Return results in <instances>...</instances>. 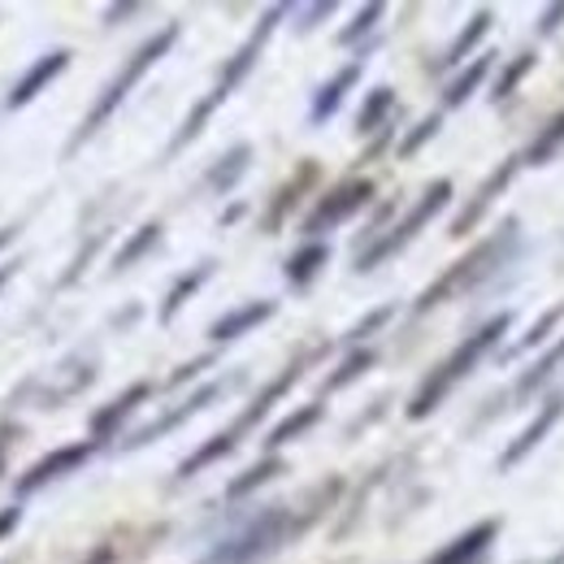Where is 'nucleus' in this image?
<instances>
[{"label": "nucleus", "instance_id": "27", "mask_svg": "<svg viewBox=\"0 0 564 564\" xmlns=\"http://www.w3.org/2000/svg\"><path fill=\"white\" fill-rule=\"evenodd\" d=\"M161 243H165V221H156V217H152V221H140V226L127 235V243L113 252V261H109V274L118 279V274L135 270L143 257H152Z\"/></svg>", "mask_w": 564, "mask_h": 564}, {"label": "nucleus", "instance_id": "28", "mask_svg": "<svg viewBox=\"0 0 564 564\" xmlns=\"http://www.w3.org/2000/svg\"><path fill=\"white\" fill-rule=\"evenodd\" d=\"M326 417V404L322 400H313V404H300V409H291L282 422L270 425V434L261 438V447H265V456H279L286 443H295V438H304L313 425H322Z\"/></svg>", "mask_w": 564, "mask_h": 564}, {"label": "nucleus", "instance_id": "3", "mask_svg": "<svg viewBox=\"0 0 564 564\" xmlns=\"http://www.w3.org/2000/svg\"><path fill=\"white\" fill-rule=\"evenodd\" d=\"M521 248H525L521 217L499 221L491 235H482L465 257H456V261L413 300V317H425V313H434L438 304H452V300H465V295L482 291L487 282H495L517 257H521Z\"/></svg>", "mask_w": 564, "mask_h": 564}, {"label": "nucleus", "instance_id": "40", "mask_svg": "<svg viewBox=\"0 0 564 564\" xmlns=\"http://www.w3.org/2000/svg\"><path fill=\"white\" fill-rule=\"evenodd\" d=\"M140 13H143L140 0H122V4H109V9H105V26H122V22L140 18Z\"/></svg>", "mask_w": 564, "mask_h": 564}, {"label": "nucleus", "instance_id": "6", "mask_svg": "<svg viewBox=\"0 0 564 564\" xmlns=\"http://www.w3.org/2000/svg\"><path fill=\"white\" fill-rule=\"evenodd\" d=\"M452 196H456L452 178H434L422 196L409 205V213H404L400 221H391V226H387L369 248H360V252H356V261H352L356 274H373V270H382L387 261H395L409 243H417V235H422L425 226L452 205Z\"/></svg>", "mask_w": 564, "mask_h": 564}, {"label": "nucleus", "instance_id": "8", "mask_svg": "<svg viewBox=\"0 0 564 564\" xmlns=\"http://www.w3.org/2000/svg\"><path fill=\"white\" fill-rule=\"evenodd\" d=\"M326 352H330V344H313V348H304L295 360H286L279 373H274V378H270V382H265V387H261V391H257V395H252V400L239 409V417L226 425V434H230L235 443H243V438H248L257 425H261L270 413H274V409H279V400H286V395H291V387L304 378V369H308V365H317Z\"/></svg>", "mask_w": 564, "mask_h": 564}, {"label": "nucleus", "instance_id": "7", "mask_svg": "<svg viewBox=\"0 0 564 564\" xmlns=\"http://www.w3.org/2000/svg\"><path fill=\"white\" fill-rule=\"evenodd\" d=\"M243 369H235V373H221V378H209V382H200L187 400H178V404H170L161 417H152L148 425H140V430H131L127 438H122V452H140V447H148V443H156V438H165V434H174L178 425H187L192 417H200L205 409H213L226 391H235V387H243Z\"/></svg>", "mask_w": 564, "mask_h": 564}, {"label": "nucleus", "instance_id": "26", "mask_svg": "<svg viewBox=\"0 0 564 564\" xmlns=\"http://www.w3.org/2000/svg\"><path fill=\"white\" fill-rule=\"evenodd\" d=\"M495 70V53H478L469 66H460V70L452 74L447 83H443V113H452V109H460V105H469L474 100V91H482V83H487V74Z\"/></svg>", "mask_w": 564, "mask_h": 564}, {"label": "nucleus", "instance_id": "14", "mask_svg": "<svg viewBox=\"0 0 564 564\" xmlns=\"http://www.w3.org/2000/svg\"><path fill=\"white\" fill-rule=\"evenodd\" d=\"M70 48L62 44V48H48V53H40L26 70H22V78L9 87V96H4V113H18V109H26V105H35L62 74L70 70Z\"/></svg>", "mask_w": 564, "mask_h": 564}, {"label": "nucleus", "instance_id": "48", "mask_svg": "<svg viewBox=\"0 0 564 564\" xmlns=\"http://www.w3.org/2000/svg\"><path fill=\"white\" fill-rule=\"evenodd\" d=\"M521 564H564V547L561 552H552V556H543V561H521Z\"/></svg>", "mask_w": 564, "mask_h": 564}, {"label": "nucleus", "instance_id": "12", "mask_svg": "<svg viewBox=\"0 0 564 564\" xmlns=\"http://www.w3.org/2000/svg\"><path fill=\"white\" fill-rule=\"evenodd\" d=\"M91 382H96V356L78 352V356L62 360V365L53 369V382H26V387H22V395H31V391H35V409H62L66 400L83 395Z\"/></svg>", "mask_w": 564, "mask_h": 564}, {"label": "nucleus", "instance_id": "29", "mask_svg": "<svg viewBox=\"0 0 564 564\" xmlns=\"http://www.w3.org/2000/svg\"><path fill=\"white\" fill-rule=\"evenodd\" d=\"M291 465L282 460V456H261L257 465H248L243 474H235L230 482H226V491H221V499L226 503H243L248 495H257L261 487H270V482H279L282 474H286Z\"/></svg>", "mask_w": 564, "mask_h": 564}, {"label": "nucleus", "instance_id": "16", "mask_svg": "<svg viewBox=\"0 0 564 564\" xmlns=\"http://www.w3.org/2000/svg\"><path fill=\"white\" fill-rule=\"evenodd\" d=\"M152 391H156V387H152L148 378H140V382H131L122 395H113L109 404H100V409L91 413V422H87V438H96L100 447H105L109 438H118V434H122V425L131 422L143 404L152 400Z\"/></svg>", "mask_w": 564, "mask_h": 564}, {"label": "nucleus", "instance_id": "15", "mask_svg": "<svg viewBox=\"0 0 564 564\" xmlns=\"http://www.w3.org/2000/svg\"><path fill=\"white\" fill-rule=\"evenodd\" d=\"M561 417H564V391L561 395H547V400L534 409V417L517 430V438L499 452V460H495V465H499V469H517L521 460H530V452H539V447H543V438L556 430Z\"/></svg>", "mask_w": 564, "mask_h": 564}, {"label": "nucleus", "instance_id": "9", "mask_svg": "<svg viewBox=\"0 0 564 564\" xmlns=\"http://www.w3.org/2000/svg\"><path fill=\"white\" fill-rule=\"evenodd\" d=\"M373 205V178H344V183H335L330 192H322L317 196V205L304 213V221H300V235L304 239H326L330 230H339L344 221H352L356 213H365Z\"/></svg>", "mask_w": 564, "mask_h": 564}, {"label": "nucleus", "instance_id": "5", "mask_svg": "<svg viewBox=\"0 0 564 564\" xmlns=\"http://www.w3.org/2000/svg\"><path fill=\"white\" fill-rule=\"evenodd\" d=\"M512 330V313H495L487 317L474 335H465L452 352L443 356L430 373H425L422 382H417V391L409 395V404H404V417L409 422H425V417H434L443 404H447V395L487 360L491 352H499V344H503V335Z\"/></svg>", "mask_w": 564, "mask_h": 564}, {"label": "nucleus", "instance_id": "42", "mask_svg": "<svg viewBox=\"0 0 564 564\" xmlns=\"http://www.w3.org/2000/svg\"><path fill=\"white\" fill-rule=\"evenodd\" d=\"M18 525H22V508H18V503H13V508H0V543H4Z\"/></svg>", "mask_w": 564, "mask_h": 564}, {"label": "nucleus", "instance_id": "44", "mask_svg": "<svg viewBox=\"0 0 564 564\" xmlns=\"http://www.w3.org/2000/svg\"><path fill=\"white\" fill-rule=\"evenodd\" d=\"M118 561V552H113V543H96V552L87 556L83 564H113Z\"/></svg>", "mask_w": 564, "mask_h": 564}, {"label": "nucleus", "instance_id": "22", "mask_svg": "<svg viewBox=\"0 0 564 564\" xmlns=\"http://www.w3.org/2000/svg\"><path fill=\"white\" fill-rule=\"evenodd\" d=\"M252 143L248 140H239V143H230L217 161H213L209 170H205V178H200V187L209 192V196H230L239 183H243V174L252 170Z\"/></svg>", "mask_w": 564, "mask_h": 564}, {"label": "nucleus", "instance_id": "17", "mask_svg": "<svg viewBox=\"0 0 564 564\" xmlns=\"http://www.w3.org/2000/svg\"><path fill=\"white\" fill-rule=\"evenodd\" d=\"M365 57H369V48H360L348 66H339V70L330 74L317 91H313V105H308V127H326L339 109H344V100H348V91H356V83H360V74H365Z\"/></svg>", "mask_w": 564, "mask_h": 564}, {"label": "nucleus", "instance_id": "24", "mask_svg": "<svg viewBox=\"0 0 564 564\" xmlns=\"http://www.w3.org/2000/svg\"><path fill=\"white\" fill-rule=\"evenodd\" d=\"M561 369H564V335L547 348V352L539 356L534 365H525V369L517 373V382H512L508 400H512V404H530V400H534V395H539V391H543ZM512 404H508V409H512Z\"/></svg>", "mask_w": 564, "mask_h": 564}, {"label": "nucleus", "instance_id": "4", "mask_svg": "<svg viewBox=\"0 0 564 564\" xmlns=\"http://www.w3.org/2000/svg\"><path fill=\"white\" fill-rule=\"evenodd\" d=\"M178 35H183V22H165V26H156L148 40H140V44L131 48V57H127V62L113 70V78H109V83L96 91L91 109L83 113V122L74 127V135L66 140V148H62V156H66V161H70L78 148H87V143L96 140V135H100V131L113 122V113H118V109L131 100V91H135L143 78H148V70H152L156 62H165V57H170V48L178 44Z\"/></svg>", "mask_w": 564, "mask_h": 564}, {"label": "nucleus", "instance_id": "47", "mask_svg": "<svg viewBox=\"0 0 564 564\" xmlns=\"http://www.w3.org/2000/svg\"><path fill=\"white\" fill-rule=\"evenodd\" d=\"M239 217H243V205H235V209L221 213V226H230V221H239Z\"/></svg>", "mask_w": 564, "mask_h": 564}, {"label": "nucleus", "instance_id": "30", "mask_svg": "<svg viewBox=\"0 0 564 564\" xmlns=\"http://www.w3.org/2000/svg\"><path fill=\"white\" fill-rule=\"evenodd\" d=\"M378 365V348H348V352L339 356V365L322 378V395H335V391H344V387H352V382H360L369 369Z\"/></svg>", "mask_w": 564, "mask_h": 564}, {"label": "nucleus", "instance_id": "41", "mask_svg": "<svg viewBox=\"0 0 564 564\" xmlns=\"http://www.w3.org/2000/svg\"><path fill=\"white\" fill-rule=\"evenodd\" d=\"M561 26H564V0L561 4H547V9L539 13V35H543V40H552Z\"/></svg>", "mask_w": 564, "mask_h": 564}, {"label": "nucleus", "instance_id": "23", "mask_svg": "<svg viewBox=\"0 0 564 564\" xmlns=\"http://www.w3.org/2000/svg\"><path fill=\"white\" fill-rule=\"evenodd\" d=\"M395 113H400V96H395V87H387V83L369 87L365 100H360V109H356V135H360V140H369V135L378 140L382 131L395 127Z\"/></svg>", "mask_w": 564, "mask_h": 564}, {"label": "nucleus", "instance_id": "34", "mask_svg": "<svg viewBox=\"0 0 564 564\" xmlns=\"http://www.w3.org/2000/svg\"><path fill=\"white\" fill-rule=\"evenodd\" d=\"M109 235H113V226H100V230H91V235L78 243V252L70 257V265H66V270H62V279H57V291H70L74 282L87 274V265H91V261H96V252L109 243Z\"/></svg>", "mask_w": 564, "mask_h": 564}, {"label": "nucleus", "instance_id": "38", "mask_svg": "<svg viewBox=\"0 0 564 564\" xmlns=\"http://www.w3.org/2000/svg\"><path fill=\"white\" fill-rule=\"evenodd\" d=\"M335 0H317V4H304V9H291V18H295V31L300 35H308V31H317L326 18H335Z\"/></svg>", "mask_w": 564, "mask_h": 564}, {"label": "nucleus", "instance_id": "25", "mask_svg": "<svg viewBox=\"0 0 564 564\" xmlns=\"http://www.w3.org/2000/svg\"><path fill=\"white\" fill-rule=\"evenodd\" d=\"M330 243H322V239H304L291 257H286V265H282V279H286V286L291 291H308L313 282L322 279V270L330 265Z\"/></svg>", "mask_w": 564, "mask_h": 564}, {"label": "nucleus", "instance_id": "45", "mask_svg": "<svg viewBox=\"0 0 564 564\" xmlns=\"http://www.w3.org/2000/svg\"><path fill=\"white\" fill-rule=\"evenodd\" d=\"M18 235H22V221H13V226H0V252H4V248H9Z\"/></svg>", "mask_w": 564, "mask_h": 564}, {"label": "nucleus", "instance_id": "21", "mask_svg": "<svg viewBox=\"0 0 564 564\" xmlns=\"http://www.w3.org/2000/svg\"><path fill=\"white\" fill-rule=\"evenodd\" d=\"M491 26H495V13L491 9H478L456 35H452V44L443 48V57H438V70H460V66H469L478 53H482V40L491 35Z\"/></svg>", "mask_w": 564, "mask_h": 564}, {"label": "nucleus", "instance_id": "11", "mask_svg": "<svg viewBox=\"0 0 564 564\" xmlns=\"http://www.w3.org/2000/svg\"><path fill=\"white\" fill-rule=\"evenodd\" d=\"M100 452V443L96 438H83V443H66V447H53L48 456H40L26 474H18V482H13V491L22 495H35L44 491V487H53V482H62V478H70V474H78L91 456Z\"/></svg>", "mask_w": 564, "mask_h": 564}, {"label": "nucleus", "instance_id": "18", "mask_svg": "<svg viewBox=\"0 0 564 564\" xmlns=\"http://www.w3.org/2000/svg\"><path fill=\"white\" fill-rule=\"evenodd\" d=\"M279 313V300H243L235 308H226L221 317L209 322V344H235L243 335H252L257 326H265Z\"/></svg>", "mask_w": 564, "mask_h": 564}, {"label": "nucleus", "instance_id": "35", "mask_svg": "<svg viewBox=\"0 0 564 564\" xmlns=\"http://www.w3.org/2000/svg\"><path fill=\"white\" fill-rule=\"evenodd\" d=\"M561 322H564V304H552V308H547V313H543V317H539V322H534V326H530L512 348H503V360H517V356L534 352L539 344H547V339L561 330Z\"/></svg>", "mask_w": 564, "mask_h": 564}, {"label": "nucleus", "instance_id": "20", "mask_svg": "<svg viewBox=\"0 0 564 564\" xmlns=\"http://www.w3.org/2000/svg\"><path fill=\"white\" fill-rule=\"evenodd\" d=\"M213 274H217V261H213V257L196 261V265H187L178 279L165 286L161 308H156V322H161V326H174V317H178V313H183V308H187V304L200 295V286H205Z\"/></svg>", "mask_w": 564, "mask_h": 564}, {"label": "nucleus", "instance_id": "2", "mask_svg": "<svg viewBox=\"0 0 564 564\" xmlns=\"http://www.w3.org/2000/svg\"><path fill=\"white\" fill-rule=\"evenodd\" d=\"M291 18V4H270L261 18H257V26L248 31V40L221 62V70H217V78H213V87L187 109V118L178 122V131L170 135V143H165V161H174L183 148H192V143L205 135V127L213 122V113L248 83V74L257 70V62L265 57V48H270V40H274V31H279L282 22Z\"/></svg>", "mask_w": 564, "mask_h": 564}, {"label": "nucleus", "instance_id": "36", "mask_svg": "<svg viewBox=\"0 0 564 564\" xmlns=\"http://www.w3.org/2000/svg\"><path fill=\"white\" fill-rule=\"evenodd\" d=\"M391 317H395V304H378V308H369L360 322H352V326H348L344 344H348V348H365V339H369V335H378V330H382Z\"/></svg>", "mask_w": 564, "mask_h": 564}, {"label": "nucleus", "instance_id": "10", "mask_svg": "<svg viewBox=\"0 0 564 564\" xmlns=\"http://www.w3.org/2000/svg\"><path fill=\"white\" fill-rule=\"evenodd\" d=\"M525 170V161H521V152H512V156H503L499 165H495L491 174L482 178V187L456 209V217H452V226H447V235L452 239H465V235H474L478 226H482V217L495 209V200L499 196H508V187H512V178Z\"/></svg>", "mask_w": 564, "mask_h": 564}, {"label": "nucleus", "instance_id": "46", "mask_svg": "<svg viewBox=\"0 0 564 564\" xmlns=\"http://www.w3.org/2000/svg\"><path fill=\"white\" fill-rule=\"evenodd\" d=\"M18 270H22V261H18V257H13V261H0V291H4V282L13 279Z\"/></svg>", "mask_w": 564, "mask_h": 564}, {"label": "nucleus", "instance_id": "32", "mask_svg": "<svg viewBox=\"0 0 564 564\" xmlns=\"http://www.w3.org/2000/svg\"><path fill=\"white\" fill-rule=\"evenodd\" d=\"M534 66H539V53H534V48H521V53H517V57H512L503 70L495 74V83H491L495 105H503L508 96H517V91H521V83L534 74Z\"/></svg>", "mask_w": 564, "mask_h": 564}, {"label": "nucleus", "instance_id": "39", "mask_svg": "<svg viewBox=\"0 0 564 564\" xmlns=\"http://www.w3.org/2000/svg\"><path fill=\"white\" fill-rule=\"evenodd\" d=\"M217 365V352H205V356H196V360H187V365H178L170 378H165V387H183V382H192V378H200L205 369H213Z\"/></svg>", "mask_w": 564, "mask_h": 564}, {"label": "nucleus", "instance_id": "43", "mask_svg": "<svg viewBox=\"0 0 564 564\" xmlns=\"http://www.w3.org/2000/svg\"><path fill=\"white\" fill-rule=\"evenodd\" d=\"M9 443H13V422L4 417V422H0V478L9 474Z\"/></svg>", "mask_w": 564, "mask_h": 564}, {"label": "nucleus", "instance_id": "1", "mask_svg": "<svg viewBox=\"0 0 564 564\" xmlns=\"http://www.w3.org/2000/svg\"><path fill=\"white\" fill-rule=\"evenodd\" d=\"M339 495H344V478H326L300 503H265L239 530L221 534L196 564H265L270 556H279L282 547L300 543L339 503Z\"/></svg>", "mask_w": 564, "mask_h": 564}, {"label": "nucleus", "instance_id": "33", "mask_svg": "<svg viewBox=\"0 0 564 564\" xmlns=\"http://www.w3.org/2000/svg\"><path fill=\"white\" fill-rule=\"evenodd\" d=\"M382 18H387V4H382V0H373V4H360L352 22H348V26L335 35V44H339V48H360V44H365V40H369V35L382 26Z\"/></svg>", "mask_w": 564, "mask_h": 564}, {"label": "nucleus", "instance_id": "37", "mask_svg": "<svg viewBox=\"0 0 564 564\" xmlns=\"http://www.w3.org/2000/svg\"><path fill=\"white\" fill-rule=\"evenodd\" d=\"M438 131H443V109H438V113H425L422 122H417V127H413V131H409V135L400 140V148H395V152H400V161H409V156H417V152H422L425 143L434 140Z\"/></svg>", "mask_w": 564, "mask_h": 564}, {"label": "nucleus", "instance_id": "31", "mask_svg": "<svg viewBox=\"0 0 564 564\" xmlns=\"http://www.w3.org/2000/svg\"><path fill=\"white\" fill-rule=\"evenodd\" d=\"M561 148H564V109L552 113V118L543 122V131L521 148V161H525V165H552V161L561 156Z\"/></svg>", "mask_w": 564, "mask_h": 564}, {"label": "nucleus", "instance_id": "19", "mask_svg": "<svg viewBox=\"0 0 564 564\" xmlns=\"http://www.w3.org/2000/svg\"><path fill=\"white\" fill-rule=\"evenodd\" d=\"M495 539H499V521H495V517H482V521H474L469 530H460L452 543H443L425 564H478L495 547Z\"/></svg>", "mask_w": 564, "mask_h": 564}, {"label": "nucleus", "instance_id": "13", "mask_svg": "<svg viewBox=\"0 0 564 564\" xmlns=\"http://www.w3.org/2000/svg\"><path fill=\"white\" fill-rule=\"evenodd\" d=\"M317 183H322V165H317L313 156H304V161L279 183V192L270 196V205L261 213V235H279L282 226L291 221V213L300 209V200H304Z\"/></svg>", "mask_w": 564, "mask_h": 564}]
</instances>
